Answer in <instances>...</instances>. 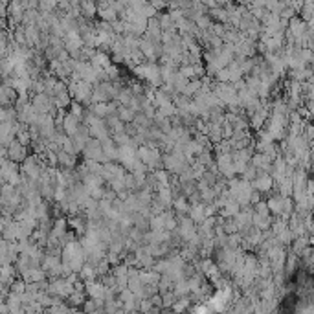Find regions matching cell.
Returning <instances> with one entry per match:
<instances>
[{
	"mask_svg": "<svg viewBox=\"0 0 314 314\" xmlns=\"http://www.w3.org/2000/svg\"><path fill=\"white\" fill-rule=\"evenodd\" d=\"M263 201V195L259 193V191H252L250 195V206H254V204H258V202Z\"/></svg>",
	"mask_w": 314,
	"mask_h": 314,
	"instance_id": "36",
	"label": "cell"
},
{
	"mask_svg": "<svg viewBox=\"0 0 314 314\" xmlns=\"http://www.w3.org/2000/svg\"><path fill=\"white\" fill-rule=\"evenodd\" d=\"M134 74L136 77L144 79L149 87L153 88H160L162 87V79H160V66L158 63H142L138 66H134Z\"/></svg>",
	"mask_w": 314,
	"mask_h": 314,
	"instance_id": "1",
	"label": "cell"
},
{
	"mask_svg": "<svg viewBox=\"0 0 314 314\" xmlns=\"http://www.w3.org/2000/svg\"><path fill=\"white\" fill-rule=\"evenodd\" d=\"M300 61H302L305 66H311V63L314 61V53L313 50H307V48H302L300 52Z\"/></svg>",
	"mask_w": 314,
	"mask_h": 314,
	"instance_id": "30",
	"label": "cell"
},
{
	"mask_svg": "<svg viewBox=\"0 0 314 314\" xmlns=\"http://www.w3.org/2000/svg\"><path fill=\"white\" fill-rule=\"evenodd\" d=\"M110 138H112V142L116 144V147H123V145H127L129 142H131V138L127 136L125 132H119V134H112Z\"/></svg>",
	"mask_w": 314,
	"mask_h": 314,
	"instance_id": "32",
	"label": "cell"
},
{
	"mask_svg": "<svg viewBox=\"0 0 314 314\" xmlns=\"http://www.w3.org/2000/svg\"><path fill=\"white\" fill-rule=\"evenodd\" d=\"M88 63H90V66H92L94 70H107L108 66L112 64V61H110V55H108V53L96 50L94 57H92Z\"/></svg>",
	"mask_w": 314,
	"mask_h": 314,
	"instance_id": "12",
	"label": "cell"
},
{
	"mask_svg": "<svg viewBox=\"0 0 314 314\" xmlns=\"http://www.w3.org/2000/svg\"><path fill=\"white\" fill-rule=\"evenodd\" d=\"M307 246H311V237H307V235L296 237L294 241H292V254H294L296 258H302L303 250H305Z\"/></svg>",
	"mask_w": 314,
	"mask_h": 314,
	"instance_id": "19",
	"label": "cell"
},
{
	"mask_svg": "<svg viewBox=\"0 0 314 314\" xmlns=\"http://www.w3.org/2000/svg\"><path fill=\"white\" fill-rule=\"evenodd\" d=\"M241 211V206H239L237 202L233 201V199H230V201H226V204H224V208L219 211V215L222 217V219H233L235 215Z\"/></svg>",
	"mask_w": 314,
	"mask_h": 314,
	"instance_id": "18",
	"label": "cell"
},
{
	"mask_svg": "<svg viewBox=\"0 0 314 314\" xmlns=\"http://www.w3.org/2000/svg\"><path fill=\"white\" fill-rule=\"evenodd\" d=\"M87 290H88V294L92 296L94 300H100L101 296L105 294V289H103V285H100V283H88L87 285Z\"/></svg>",
	"mask_w": 314,
	"mask_h": 314,
	"instance_id": "23",
	"label": "cell"
},
{
	"mask_svg": "<svg viewBox=\"0 0 314 314\" xmlns=\"http://www.w3.org/2000/svg\"><path fill=\"white\" fill-rule=\"evenodd\" d=\"M266 202V208H268V211H270V215H276V217H279L283 211V197H279L277 193H272V195H268V201Z\"/></svg>",
	"mask_w": 314,
	"mask_h": 314,
	"instance_id": "16",
	"label": "cell"
},
{
	"mask_svg": "<svg viewBox=\"0 0 314 314\" xmlns=\"http://www.w3.org/2000/svg\"><path fill=\"white\" fill-rule=\"evenodd\" d=\"M256 176H258V171H256V167H254L252 163H248V165H246V169L241 173V176H239V178H241V180H246V182H252Z\"/></svg>",
	"mask_w": 314,
	"mask_h": 314,
	"instance_id": "28",
	"label": "cell"
},
{
	"mask_svg": "<svg viewBox=\"0 0 314 314\" xmlns=\"http://www.w3.org/2000/svg\"><path fill=\"white\" fill-rule=\"evenodd\" d=\"M188 219L191 220L195 226L202 224V220L206 219V215H204V204H202V202H199V204H193V206H189Z\"/></svg>",
	"mask_w": 314,
	"mask_h": 314,
	"instance_id": "15",
	"label": "cell"
},
{
	"mask_svg": "<svg viewBox=\"0 0 314 314\" xmlns=\"http://www.w3.org/2000/svg\"><path fill=\"white\" fill-rule=\"evenodd\" d=\"M176 232H178V235H180V239H182V243L186 245V243H188V241H191V239H193V235L197 233V226L188 219V217H182V219L178 220Z\"/></svg>",
	"mask_w": 314,
	"mask_h": 314,
	"instance_id": "7",
	"label": "cell"
},
{
	"mask_svg": "<svg viewBox=\"0 0 314 314\" xmlns=\"http://www.w3.org/2000/svg\"><path fill=\"white\" fill-rule=\"evenodd\" d=\"M79 9H81V17L85 20H94L98 15V7L94 2H79Z\"/></svg>",
	"mask_w": 314,
	"mask_h": 314,
	"instance_id": "20",
	"label": "cell"
},
{
	"mask_svg": "<svg viewBox=\"0 0 314 314\" xmlns=\"http://www.w3.org/2000/svg\"><path fill=\"white\" fill-rule=\"evenodd\" d=\"M30 157V151H28V147L24 145H20L19 142H11V144L7 145V160H11L15 163H22L26 158Z\"/></svg>",
	"mask_w": 314,
	"mask_h": 314,
	"instance_id": "6",
	"label": "cell"
},
{
	"mask_svg": "<svg viewBox=\"0 0 314 314\" xmlns=\"http://www.w3.org/2000/svg\"><path fill=\"white\" fill-rule=\"evenodd\" d=\"M155 199L162 204L163 209H169L171 204H173V191H171L169 188H160L157 193H155Z\"/></svg>",
	"mask_w": 314,
	"mask_h": 314,
	"instance_id": "17",
	"label": "cell"
},
{
	"mask_svg": "<svg viewBox=\"0 0 314 314\" xmlns=\"http://www.w3.org/2000/svg\"><path fill=\"white\" fill-rule=\"evenodd\" d=\"M252 189L254 191H259L261 195H270L272 188H274V180H272L270 175H264V173H258V176L252 180Z\"/></svg>",
	"mask_w": 314,
	"mask_h": 314,
	"instance_id": "5",
	"label": "cell"
},
{
	"mask_svg": "<svg viewBox=\"0 0 314 314\" xmlns=\"http://www.w3.org/2000/svg\"><path fill=\"white\" fill-rule=\"evenodd\" d=\"M79 125H81V119H77L76 116H72L70 112H66L63 116V132L66 136H74L77 132V129H79Z\"/></svg>",
	"mask_w": 314,
	"mask_h": 314,
	"instance_id": "13",
	"label": "cell"
},
{
	"mask_svg": "<svg viewBox=\"0 0 314 314\" xmlns=\"http://www.w3.org/2000/svg\"><path fill=\"white\" fill-rule=\"evenodd\" d=\"M0 268H2V266H0Z\"/></svg>",
	"mask_w": 314,
	"mask_h": 314,
	"instance_id": "37",
	"label": "cell"
},
{
	"mask_svg": "<svg viewBox=\"0 0 314 314\" xmlns=\"http://www.w3.org/2000/svg\"><path fill=\"white\" fill-rule=\"evenodd\" d=\"M127 171L119 165L118 162H107L103 163V167H101V178H103V182H110L114 178H125Z\"/></svg>",
	"mask_w": 314,
	"mask_h": 314,
	"instance_id": "4",
	"label": "cell"
},
{
	"mask_svg": "<svg viewBox=\"0 0 314 314\" xmlns=\"http://www.w3.org/2000/svg\"><path fill=\"white\" fill-rule=\"evenodd\" d=\"M44 169H46V163L39 157H35V155H30L24 162L20 163V175L28 178V180H32V182H37Z\"/></svg>",
	"mask_w": 314,
	"mask_h": 314,
	"instance_id": "2",
	"label": "cell"
},
{
	"mask_svg": "<svg viewBox=\"0 0 314 314\" xmlns=\"http://www.w3.org/2000/svg\"><path fill=\"white\" fill-rule=\"evenodd\" d=\"M252 209H254V215H259V217H272L270 211H268V208H266V202H264V201L258 202V204H254V206H252Z\"/></svg>",
	"mask_w": 314,
	"mask_h": 314,
	"instance_id": "27",
	"label": "cell"
},
{
	"mask_svg": "<svg viewBox=\"0 0 314 314\" xmlns=\"http://www.w3.org/2000/svg\"><path fill=\"white\" fill-rule=\"evenodd\" d=\"M81 155L85 157V160H92V162H98V163H107V158H105V155H103V151H101V142L100 140H94L90 138L85 144V149L81 151Z\"/></svg>",
	"mask_w": 314,
	"mask_h": 314,
	"instance_id": "3",
	"label": "cell"
},
{
	"mask_svg": "<svg viewBox=\"0 0 314 314\" xmlns=\"http://www.w3.org/2000/svg\"><path fill=\"white\" fill-rule=\"evenodd\" d=\"M103 193H105V188H103V186H101V188L88 189V197H90L92 201H96V202H100L101 199H103Z\"/></svg>",
	"mask_w": 314,
	"mask_h": 314,
	"instance_id": "34",
	"label": "cell"
},
{
	"mask_svg": "<svg viewBox=\"0 0 314 314\" xmlns=\"http://www.w3.org/2000/svg\"><path fill=\"white\" fill-rule=\"evenodd\" d=\"M123 132H125L127 136H129V138H134V136H136V134H138V127L134 125V123H127L125 125V129H123Z\"/></svg>",
	"mask_w": 314,
	"mask_h": 314,
	"instance_id": "35",
	"label": "cell"
},
{
	"mask_svg": "<svg viewBox=\"0 0 314 314\" xmlns=\"http://www.w3.org/2000/svg\"><path fill=\"white\" fill-rule=\"evenodd\" d=\"M108 189H112L114 193H119V191H123L125 189V184H123V178H114L108 182Z\"/></svg>",
	"mask_w": 314,
	"mask_h": 314,
	"instance_id": "33",
	"label": "cell"
},
{
	"mask_svg": "<svg viewBox=\"0 0 314 314\" xmlns=\"http://www.w3.org/2000/svg\"><path fill=\"white\" fill-rule=\"evenodd\" d=\"M197 163H201V165H204V167H208V165H211V163L215 162V157H213V151H209V149H204V151L199 155V157L195 158Z\"/></svg>",
	"mask_w": 314,
	"mask_h": 314,
	"instance_id": "22",
	"label": "cell"
},
{
	"mask_svg": "<svg viewBox=\"0 0 314 314\" xmlns=\"http://www.w3.org/2000/svg\"><path fill=\"white\" fill-rule=\"evenodd\" d=\"M149 232H163L162 215H151V219H149Z\"/></svg>",
	"mask_w": 314,
	"mask_h": 314,
	"instance_id": "24",
	"label": "cell"
},
{
	"mask_svg": "<svg viewBox=\"0 0 314 314\" xmlns=\"http://www.w3.org/2000/svg\"><path fill=\"white\" fill-rule=\"evenodd\" d=\"M250 163L256 167L258 173H264V175H270L272 171V160L268 157H264L263 153H254Z\"/></svg>",
	"mask_w": 314,
	"mask_h": 314,
	"instance_id": "9",
	"label": "cell"
},
{
	"mask_svg": "<svg viewBox=\"0 0 314 314\" xmlns=\"http://www.w3.org/2000/svg\"><path fill=\"white\" fill-rule=\"evenodd\" d=\"M134 116H136V114L132 112L131 108H125V107H118V118L121 119V121H123V123H132V121H134Z\"/></svg>",
	"mask_w": 314,
	"mask_h": 314,
	"instance_id": "25",
	"label": "cell"
},
{
	"mask_svg": "<svg viewBox=\"0 0 314 314\" xmlns=\"http://www.w3.org/2000/svg\"><path fill=\"white\" fill-rule=\"evenodd\" d=\"M96 7H98V15L103 22L112 24L114 20H118V13L112 9V2H100V4H96Z\"/></svg>",
	"mask_w": 314,
	"mask_h": 314,
	"instance_id": "11",
	"label": "cell"
},
{
	"mask_svg": "<svg viewBox=\"0 0 314 314\" xmlns=\"http://www.w3.org/2000/svg\"><path fill=\"white\" fill-rule=\"evenodd\" d=\"M153 176H155V180H157L158 188H169V178H171V175L165 169L153 171Z\"/></svg>",
	"mask_w": 314,
	"mask_h": 314,
	"instance_id": "21",
	"label": "cell"
},
{
	"mask_svg": "<svg viewBox=\"0 0 314 314\" xmlns=\"http://www.w3.org/2000/svg\"><path fill=\"white\" fill-rule=\"evenodd\" d=\"M77 157H70L61 149L57 151V169H76Z\"/></svg>",
	"mask_w": 314,
	"mask_h": 314,
	"instance_id": "14",
	"label": "cell"
},
{
	"mask_svg": "<svg viewBox=\"0 0 314 314\" xmlns=\"http://www.w3.org/2000/svg\"><path fill=\"white\" fill-rule=\"evenodd\" d=\"M220 228H222V232H224V235H232V233H237V224L233 222V219H224V222L220 224Z\"/></svg>",
	"mask_w": 314,
	"mask_h": 314,
	"instance_id": "29",
	"label": "cell"
},
{
	"mask_svg": "<svg viewBox=\"0 0 314 314\" xmlns=\"http://www.w3.org/2000/svg\"><path fill=\"white\" fill-rule=\"evenodd\" d=\"M17 92H15V88H11L9 85L6 83H0V107H15V103H17Z\"/></svg>",
	"mask_w": 314,
	"mask_h": 314,
	"instance_id": "8",
	"label": "cell"
},
{
	"mask_svg": "<svg viewBox=\"0 0 314 314\" xmlns=\"http://www.w3.org/2000/svg\"><path fill=\"white\" fill-rule=\"evenodd\" d=\"M88 131H90V138L100 140V142L110 138V131H108L105 119H98L96 123H92V125L88 127Z\"/></svg>",
	"mask_w": 314,
	"mask_h": 314,
	"instance_id": "10",
	"label": "cell"
},
{
	"mask_svg": "<svg viewBox=\"0 0 314 314\" xmlns=\"http://www.w3.org/2000/svg\"><path fill=\"white\" fill-rule=\"evenodd\" d=\"M211 24H213V22H211V19H209V17H208V13L206 15H199V17H197L195 19V26L197 28H199V30H209V28H211Z\"/></svg>",
	"mask_w": 314,
	"mask_h": 314,
	"instance_id": "26",
	"label": "cell"
},
{
	"mask_svg": "<svg viewBox=\"0 0 314 314\" xmlns=\"http://www.w3.org/2000/svg\"><path fill=\"white\" fill-rule=\"evenodd\" d=\"M70 110L68 112L72 114V116H76L77 119H81L83 118V112H85V107H83L81 103H76V101H72V103H70Z\"/></svg>",
	"mask_w": 314,
	"mask_h": 314,
	"instance_id": "31",
	"label": "cell"
}]
</instances>
